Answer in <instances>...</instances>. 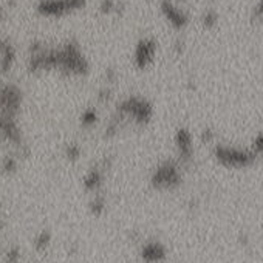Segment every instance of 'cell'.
Masks as SVG:
<instances>
[{
	"instance_id": "1",
	"label": "cell",
	"mask_w": 263,
	"mask_h": 263,
	"mask_svg": "<svg viewBox=\"0 0 263 263\" xmlns=\"http://www.w3.org/2000/svg\"><path fill=\"white\" fill-rule=\"evenodd\" d=\"M25 65L33 74L56 71L68 78H84L90 73V61L74 37L54 45L41 39L31 41Z\"/></svg>"
},
{
	"instance_id": "2",
	"label": "cell",
	"mask_w": 263,
	"mask_h": 263,
	"mask_svg": "<svg viewBox=\"0 0 263 263\" xmlns=\"http://www.w3.org/2000/svg\"><path fill=\"white\" fill-rule=\"evenodd\" d=\"M155 116V107L151 99L141 95H127L121 98L104 127V138L111 140L125 128H144Z\"/></svg>"
},
{
	"instance_id": "3",
	"label": "cell",
	"mask_w": 263,
	"mask_h": 263,
	"mask_svg": "<svg viewBox=\"0 0 263 263\" xmlns=\"http://www.w3.org/2000/svg\"><path fill=\"white\" fill-rule=\"evenodd\" d=\"M212 157L220 166L226 169H234V171L248 169L258 160L249 147L243 149V147H235V146H228V144H220V143L214 144Z\"/></svg>"
},
{
	"instance_id": "4",
	"label": "cell",
	"mask_w": 263,
	"mask_h": 263,
	"mask_svg": "<svg viewBox=\"0 0 263 263\" xmlns=\"http://www.w3.org/2000/svg\"><path fill=\"white\" fill-rule=\"evenodd\" d=\"M181 164L177 160H164L161 161L151 175V184L157 191H175L183 184V172Z\"/></svg>"
},
{
	"instance_id": "5",
	"label": "cell",
	"mask_w": 263,
	"mask_h": 263,
	"mask_svg": "<svg viewBox=\"0 0 263 263\" xmlns=\"http://www.w3.org/2000/svg\"><path fill=\"white\" fill-rule=\"evenodd\" d=\"M88 0H36L34 10L42 17L61 19L87 7Z\"/></svg>"
},
{
	"instance_id": "6",
	"label": "cell",
	"mask_w": 263,
	"mask_h": 263,
	"mask_svg": "<svg viewBox=\"0 0 263 263\" xmlns=\"http://www.w3.org/2000/svg\"><path fill=\"white\" fill-rule=\"evenodd\" d=\"M158 48H160V44H158L157 37L141 36L135 42L134 51H132V62H134V67L141 71L152 67L157 59Z\"/></svg>"
},
{
	"instance_id": "7",
	"label": "cell",
	"mask_w": 263,
	"mask_h": 263,
	"mask_svg": "<svg viewBox=\"0 0 263 263\" xmlns=\"http://www.w3.org/2000/svg\"><path fill=\"white\" fill-rule=\"evenodd\" d=\"M24 91L14 82H0V115L21 116Z\"/></svg>"
},
{
	"instance_id": "8",
	"label": "cell",
	"mask_w": 263,
	"mask_h": 263,
	"mask_svg": "<svg viewBox=\"0 0 263 263\" xmlns=\"http://www.w3.org/2000/svg\"><path fill=\"white\" fill-rule=\"evenodd\" d=\"M174 147L177 154V161L184 167L189 166L195 155V146H194V135L191 128L181 125L175 130L174 134Z\"/></svg>"
},
{
	"instance_id": "9",
	"label": "cell",
	"mask_w": 263,
	"mask_h": 263,
	"mask_svg": "<svg viewBox=\"0 0 263 263\" xmlns=\"http://www.w3.org/2000/svg\"><path fill=\"white\" fill-rule=\"evenodd\" d=\"M158 8L164 21L177 31H183L191 22V16L187 10L180 7L177 0H160Z\"/></svg>"
},
{
	"instance_id": "10",
	"label": "cell",
	"mask_w": 263,
	"mask_h": 263,
	"mask_svg": "<svg viewBox=\"0 0 263 263\" xmlns=\"http://www.w3.org/2000/svg\"><path fill=\"white\" fill-rule=\"evenodd\" d=\"M17 61V48L14 42L0 34V76H7L16 65Z\"/></svg>"
},
{
	"instance_id": "11",
	"label": "cell",
	"mask_w": 263,
	"mask_h": 263,
	"mask_svg": "<svg viewBox=\"0 0 263 263\" xmlns=\"http://www.w3.org/2000/svg\"><path fill=\"white\" fill-rule=\"evenodd\" d=\"M105 169H107V160H102L87 171V174L84 175V180H82L84 189L87 192H90L93 195L101 192V189L104 186V180H105Z\"/></svg>"
},
{
	"instance_id": "12",
	"label": "cell",
	"mask_w": 263,
	"mask_h": 263,
	"mask_svg": "<svg viewBox=\"0 0 263 263\" xmlns=\"http://www.w3.org/2000/svg\"><path fill=\"white\" fill-rule=\"evenodd\" d=\"M167 257V249L163 243L152 240L146 241L141 248V258L146 263H161Z\"/></svg>"
},
{
	"instance_id": "13",
	"label": "cell",
	"mask_w": 263,
	"mask_h": 263,
	"mask_svg": "<svg viewBox=\"0 0 263 263\" xmlns=\"http://www.w3.org/2000/svg\"><path fill=\"white\" fill-rule=\"evenodd\" d=\"M101 118H99V110L95 105H88L85 107L81 115H79V127L84 130H93L98 124H99Z\"/></svg>"
},
{
	"instance_id": "14",
	"label": "cell",
	"mask_w": 263,
	"mask_h": 263,
	"mask_svg": "<svg viewBox=\"0 0 263 263\" xmlns=\"http://www.w3.org/2000/svg\"><path fill=\"white\" fill-rule=\"evenodd\" d=\"M98 10L104 16H113V14H119L124 10V5L119 0H99Z\"/></svg>"
},
{
	"instance_id": "15",
	"label": "cell",
	"mask_w": 263,
	"mask_h": 263,
	"mask_svg": "<svg viewBox=\"0 0 263 263\" xmlns=\"http://www.w3.org/2000/svg\"><path fill=\"white\" fill-rule=\"evenodd\" d=\"M218 21H220V14L215 8L203 10V13L200 16V24L204 30H214L218 25Z\"/></svg>"
},
{
	"instance_id": "16",
	"label": "cell",
	"mask_w": 263,
	"mask_h": 263,
	"mask_svg": "<svg viewBox=\"0 0 263 263\" xmlns=\"http://www.w3.org/2000/svg\"><path fill=\"white\" fill-rule=\"evenodd\" d=\"M82 155V147L79 143L76 141H71V143H67L65 147H64V157L68 160V161H78Z\"/></svg>"
},
{
	"instance_id": "17",
	"label": "cell",
	"mask_w": 263,
	"mask_h": 263,
	"mask_svg": "<svg viewBox=\"0 0 263 263\" xmlns=\"http://www.w3.org/2000/svg\"><path fill=\"white\" fill-rule=\"evenodd\" d=\"M115 96V91H113V85H108V84H102L99 88H98V95H96V99H98V104H110L111 99Z\"/></svg>"
},
{
	"instance_id": "18",
	"label": "cell",
	"mask_w": 263,
	"mask_h": 263,
	"mask_svg": "<svg viewBox=\"0 0 263 263\" xmlns=\"http://www.w3.org/2000/svg\"><path fill=\"white\" fill-rule=\"evenodd\" d=\"M50 243H51V234H50L48 231L39 232V234L36 235V238H34V248H36V251H39V252L45 251V249L50 246Z\"/></svg>"
},
{
	"instance_id": "19",
	"label": "cell",
	"mask_w": 263,
	"mask_h": 263,
	"mask_svg": "<svg viewBox=\"0 0 263 263\" xmlns=\"http://www.w3.org/2000/svg\"><path fill=\"white\" fill-rule=\"evenodd\" d=\"M249 149L254 152V155L257 158L263 157V130L257 132V134L254 135V138H252V141L249 144Z\"/></svg>"
},
{
	"instance_id": "20",
	"label": "cell",
	"mask_w": 263,
	"mask_h": 263,
	"mask_svg": "<svg viewBox=\"0 0 263 263\" xmlns=\"http://www.w3.org/2000/svg\"><path fill=\"white\" fill-rule=\"evenodd\" d=\"M90 211L93 215H101L105 211V198L101 194H95L90 203Z\"/></svg>"
},
{
	"instance_id": "21",
	"label": "cell",
	"mask_w": 263,
	"mask_h": 263,
	"mask_svg": "<svg viewBox=\"0 0 263 263\" xmlns=\"http://www.w3.org/2000/svg\"><path fill=\"white\" fill-rule=\"evenodd\" d=\"M249 19L254 24L263 22V0H257L254 4V7L251 8V13H249Z\"/></svg>"
},
{
	"instance_id": "22",
	"label": "cell",
	"mask_w": 263,
	"mask_h": 263,
	"mask_svg": "<svg viewBox=\"0 0 263 263\" xmlns=\"http://www.w3.org/2000/svg\"><path fill=\"white\" fill-rule=\"evenodd\" d=\"M200 140L203 144H215V140H217V135L212 128H203L201 130V135H200Z\"/></svg>"
},
{
	"instance_id": "23",
	"label": "cell",
	"mask_w": 263,
	"mask_h": 263,
	"mask_svg": "<svg viewBox=\"0 0 263 263\" xmlns=\"http://www.w3.org/2000/svg\"><path fill=\"white\" fill-rule=\"evenodd\" d=\"M118 79V71L113 68V67H108L104 70V84H108V85H113Z\"/></svg>"
},
{
	"instance_id": "24",
	"label": "cell",
	"mask_w": 263,
	"mask_h": 263,
	"mask_svg": "<svg viewBox=\"0 0 263 263\" xmlns=\"http://www.w3.org/2000/svg\"><path fill=\"white\" fill-rule=\"evenodd\" d=\"M184 50H186V42H184V39H183V37H177V39L172 42V51H174V54H175V56H181V54L184 53Z\"/></svg>"
},
{
	"instance_id": "25",
	"label": "cell",
	"mask_w": 263,
	"mask_h": 263,
	"mask_svg": "<svg viewBox=\"0 0 263 263\" xmlns=\"http://www.w3.org/2000/svg\"><path fill=\"white\" fill-rule=\"evenodd\" d=\"M8 13H10V8L5 4L0 5V24H4L8 19Z\"/></svg>"
}]
</instances>
